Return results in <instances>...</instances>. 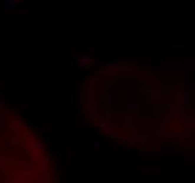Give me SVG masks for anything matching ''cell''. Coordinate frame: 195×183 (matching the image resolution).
<instances>
[{"instance_id": "obj_1", "label": "cell", "mask_w": 195, "mask_h": 183, "mask_svg": "<svg viewBox=\"0 0 195 183\" xmlns=\"http://www.w3.org/2000/svg\"><path fill=\"white\" fill-rule=\"evenodd\" d=\"M21 140H23V144L28 148L30 151H34V152H40V151H44L45 149V144L41 142L37 137L32 134L31 130H27L24 128V132L21 134Z\"/></svg>"}, {"instance_id": "obj_2", "label": "cell", "mask_w": 195, "mask_h": 183, "mask_svg": "<svg viewBox=\"0 0 195 183\" xmlns=\"http://www.w3.org/2000/svg\"><path fill=\"white\" fill-rule=\"evenodd\" d=\"M166 92H171L173 93V99H174V103L178 104V106H184L188 107L189 103H191V95L187 93L183 89H166Z\"/></svg>"}, {"instance_id": "obj_3", "label": "cell", "mask_w": 195, "mask_h": 183, "mask_svg": "<svg viewBox=\"0 0 195 183\" xmlns=\"http://www.w3.org/2000/svg\"><path fill=\"white\" fill-rule=\"evenodd\" d=\"M93 61H94L93 54H76L75 59H73V62L77 66H80V68H89V66H91Z\"/></svg>"}, {"instance_id": "obj_4", "label": "cell", "mask_w": 195, "mask_h": 183, "mask_svg": "<svg viewBox=\"0 0 195 183\" xmlns=\"http://www.w3.org/2000/svg\"><path fill=\"white\" fill-rule=\"evenodd\" d=\"M164 111L168 114V116H171V117H181L183 114L188 111V107H184V106H178L176 103H173V104H166L164 106Z\"/></svg>"}, {"instance_id": "obj_5", "label": "cell", "mask_w": 195, "mask_h": 183, "mask_svg": "<svg viewBox=\"0 0 195 183\" xmlns=\"http://www.w3.org/2000/svg\"><path fill=\"white\" fill-rule=\"evenodd\" d=\"M143 93L149 95L150 100H160L163 93H166V89L161 86H148L143 89Z\"/></svg>"}, {"instance_id": "obj_6", "label": "cell", "mask_w": 195, "mask_h": 183, "mask_svg": "<svg viewBox=\"0 0 195 183\" xmlns=\"http://www.w3.org/2000/svg\"><path fill=\"white\" fill-rule=\"evenodd\" d=\"M3 140L6 142L7 145H10V147H17L18 142H20V138H18V134L16 130H6L3 132Z\"/></svg>"}, {"instance_id": "obj_7", "label": "cell", "mask_w": 195, "mask_h": 183, "mask_svg": "<svg viewBox=\"0 0 195 183\" xmlns=\"http://www.w3.org/2000/svg\"><path fill=\"white\" fill-rule=\"evenodd\" d=\"M97 131L100 132V134H104V135H107V137H111V138H114V140H119V134H118V132H117L112 127H109V125L105 124V123H101V124L98 125Z\"/></svg>"}, {"instance_id": "obj_8", "label": "cell", "mask_w": 195, "mask_h": 183, "mask_svg": "<svg viewBox=\"0 0 195 183\" xmlns=\"http://www.w3.org/2000/svg\"><path fill=\"white\" fill-rule=\"evenodd\" d=\"M35 182L38 183H51L52 182V177H51V173L49 172L44 171V169H38V171L34 172V175H32Z\"/></svg>"}, {"instance_id": "obj_9", "label": "cell", "mask_w": 195, "mask_h": 183, "mask_svg": "<svg viewBox=\"0 0 195 183\" xmlns=\"http://www.w3.org/2000/svg\"><path fill=\"white\" fill-rule=\"evenodd\" d=\"M138 154L140 158H161L164 155V149H140Z\"/></svg>"}, {"instance_id": "obj_10", "label": "cell", "mask_w": 195, "mask_h": 183, "mask_svg": "<svg viewBox=\"0 0 195 183\" xmlns=\"http://www.w3.org/2000/svg\"><path fill=\"white\" fill-rule=\"evenodd\" d=\"M118 72H119V66L117 64V61H112V62H108V64L104 65L101 73L105 75V76H115Z\"/></svg>"}, {"instance_id": "obj_11", "label": "cell", "mask_w": 195, "mask_h": 183, "mask_svg": "<svg viewBox=\"0 0 195 183\" xmlns=\"http://www.w3.org/2000/svg\"><path fill=\"white\" fill-rule=\"evenodd\" d=\"M20 3H21L20 0H3V1H1V7H3L4 10H7V12L16 13Z\"/></svg>"}, {"instance_id": "obj_12", "label": "cell", "mask_w": 195, "mask_h": 183, "mask_svg": "<svg viewBox=\"0 0 195 183\" xmlns=\"http://www.w3.org/2000/svg\"><path fill=\"white\" fill-rule=\"evenodd\" d=\"M93 148H94V151H107V149H108V144L104 141L103 138H100V137H94Z\"/></svg>"}, {"instance_id": "obj_13", "label": "cell", "mask_w": 195, "mask_h": 183, "mask_svg": "<svg viewBox=\"0 0 195 183\" xmlns=\"http://www.w3.org/2000/svg\"><path fill=\"white\" fill-rule=\"evenodd\" d=\"M121 83H135V85H138L139 77L138 76H118L115 85H121Z\"/></svg>"}, {"instance_id": "obj_14", "label": "cell", "mask_w": 195, "mask_h": 183, "mask_svg": "<svg viewBox=\"0 0 195 183\" xmlns=\"http://www.w3.org/2000/svg\"><path fill=\"white\" fill-rule=\"evenodd\" d=\"M34 172H35V168L32 163H25L24 165V171H23V177L25 179V180H28V179H31L32 177V175H34Z\"/></svg>"}, {"instance_id": "obj_15", "label": "cell", "mask_w": 195, "mask_h": 183, "mask_svg": "<svg viewBox=\"0 0 195 183\" xmlns=\"http://www.w3.org/2000/svg\"><path fill=\"white\" fill-rule=\"evenodd\" d=\"M41 169H44V171L49 172V173H53L55 172V163H53V161L52 159H44L41 162Z\"/></svg>"}, {"instance_id": "obj_16", "label": "cell", "mask_w": 195, "mask_h": 183, "mask_svg": "<svg viewBox=\"0 0 195 183\" xmlns=\"http://www.w3.org/2000/svg\"><path fill=\"white\" fill-rule=\"evenodd\" d=\"M10 127L16 131L23 130L24 128V120H21V118H18V117L12 118V120H10Z\"/></svg>"}, {"instance_id": "obj_17", "label": "cell", "mask_w": 195, "mask_h": 183, "mask_svg": "<svg viewBox=\"0 0 195 183\" xmlns=\"http://www.w3.org/2000/svg\"><path fill=\"white\" fill-rule=\"evenodd\" d=\"M124 141H125V144L129 145V147H135V145H139V144H140L138 137H133V135H131V134L124 137Z\"/></svg>"}, {"instance_id": "obj_18", "label": "cell", "mask_w": 195, "mask_h": 183, "mask_svg": "<svg viewBox=\"0 0 195 183\" xmlns=\"http://www.w3.org/2000/svg\"><path fill=\"white\" fill-rule=\"evenodd\" d=\"M125 110H126V113H129V114H136V113L140 111V106H139L138 103H132V101H129Z\"/></svg>"}, {"instance_id": "obj_19", "label": "cell", "mask_w": 195, "mask_h": 183, "mask_svg": "<svg viewBox=\"0 0 195 183\" xmlns=\"http://www.w3.org/2000/svg\"><path fill=\"white\" fill-rule=\"evenodd\" d=\"M180 131H181V134H183L184 140H189V138H191V132H192V128H191V127H181Z\"/></svg>"}, {"instance_id": "obj_20", "label": "cell", "mask_w": 195, "mask_h": 183, "mask_svg": "<svg viewBox=\"0 0 195 183\" xmlns=\"http://www.w3.org/2000/svg\"><path fill=\"white\" fill-rule=\"evenodd\" d=\"M18 14H23V16H25L27 13H28V4H25V3H20L17 7V12Z\"/></svg>"}, {"instance_id": "obj_21", "label": "cell", "mask_w": 195, "mask_h": 183, "mask_svg": "<svg viewBox=\"0 0 195 183\" xmlns=\"http://www.w3.org/2000/svg\"><path fill=\"white\" fill-rule=\"evenodd\" d=\"M163 71H184L183 65H176V66H170V65H163L161 66Z\"/></svg>"}, {"instance_id": "obj_22", "label": "cell", "mask_w": 195, "mask_h": 183, "mask_svg": "<svg viewBox=\"0 0 195 183\" xmlns=\"http://www.w3.org/2000/svg\"><path fill=\"white\" fill-rule=\"evenodd\" d=\"M86 114H87V118H89L90 123H98V117H100V116H97L93 110L91 111H89V113H86Z\"/></svg>"}, {"instance_id": "obj_23", "label": "cell", "mask_w": 195, "mask_h": 183, "mask_svg": "<svg viewBox=\"0 0 195 183\" xmlns=\"http://www.w3.org/2000/svg\"><path fill=\"white\" fill-rule=\"evenodd\" d=\"M35 127V121L32 118H27V120H24V128H27V130H31V128H34Z\"/></svg>"}, {"instance_id": "obj_24", "label": "cell", "mask_w": 195, "mask_h": 183, "mask_svg": "<svg viewBox=\"0 0 195 183\" xmlns=\"http://www.w3.org/2000/svg\"><path fill=\"white\" fill-rule=\"evenodd\" d=\"M91 110H93V111H94V113H96L97 116H100V114H101V111H103V106H101L100 103H96V104H91Z\"/></svg>"}, {"instance_id": "obj_25", "label": "cell", "mask_w": 195, "mask_h": 183, "mask_svg": "<svg viewBox=\"0 0 195 183\" xmlns=\"http://www.w3.org/2000/svg\"><path fill=\"white\" fill-rule=\"evenodd\" d=\"M81 110L84 113L91 111V103H90V101H84V103L81 104Z\"/></svg>"}, {"instance_id": "obj_26", "label": "cell", "mask_w": 195, "mask_h": 183, "mask_svg": "<svg viewBox=\"0 0 195 183\" xmlns=\"http://www.w3.org/2000/svg\"><path fill=\"white\" fill-rule=\"evenodd\" d=\"M107 106L108 107H112L114 106V96H112V93H107Z\"/></svg>"}, {"instance_id": "obj_27", "label": "cell", "mask_w": 195, "mask_h": 183, "mask_svg": "<svg viewBox=\"0 0 195 183\" xmlns=\"http://www.w3.org/2000/svg\"><path fill=\"white\" fill-rule=\"evenodd\" d=\"M139 138V141H140V144H143L145 141H148V140H149V134H143V132H142V134H139V135H136Z\"/></svg>"}, {"instance_id": "obj_28", "label": "cell", "mask_w": 195, "mask_h": 183, "mask_svg": "<svg viewBox=\"0 0 195 183\" xmlns=\"http://www.w3.org/2000/svg\"><path fill=\"white\" fill-rule=\"evenodd\" d=\"M6 95L3 93V92H0V107H3V106H6Z\"/></svg>"}, {"instance_id": "obj_29", "label": "cell", "mask_w": 195, "mask_h": 183, "mask_svg": "<svg viewBox=\"0 0 195 183\" xmlns=\"http://www.w3.org/2000/svg\"><path fill=\"white\" fill-rule=\"evenodd\" d=\"M101 114H104L105 117H109L111 114H112V110H111V107H105V108H103V111H101Z\"/></svg>"}, {"instance_id": "obj_30", "label": "cell", "mask_w": 195, "mask_h": 183, "mask_svg": "<svg viewBox=\"0 0 195 183\" xmlns=\"http://www.w3.org/2000/svg\"><path fill=\"white\" fill-rule=\"evenodd\" d=\"M104 86H105V89H107V90H111V89L115 88V82H112V80H108V82L104 83Z\"/></svg>"}, {"instance_id": "obj_31", "label": "cell", "mask_w": 195, "mask_h": 183, "mask_svg": "<svg viewBox=\"0 0 195 183\" xmlns=\"http://www.w3.org/2000/svg\"><path fill=\"white\" fill-rule=\"evenodd\" d=\"M41 132H42V134H45V135H49V134H51V130H49V127L42 125V127H41Z\"/></svg>"}, {"instance_id": "obj_32", "label": "cell", "mask_w": 195, "mask_h": 183, "mask_svg": "<svg viewBox=\"0 0 195 183\" xmlns=\"http://www.w3.org/2000/svg\"><path fill=\"white\" fill-rule=\"evenodd\" d=\"M171 47L174 48V49H177V48H180V49H181V48H184V42H173Z\"/></svg>"}, {"instance_id": "obj_33", "label": "cell", "mask_w": 195, "mask_h": 183, "mask_svg": "<svg viewBox=\"0 0 195 183\" xmlns=\"http://www.w3.org/2000/svg\"><path fill=\"white\" fill-rule=\"evenodd\" d=\"M75 111H76V117L79 118L80 117V113H81V106L80 104H76L75 106Z\"/></svg>"}, {"instance_id": "obj_34", "label": "cell", "mask_w": 195, "mask_h": 183, "mask_svg": "<svg viewBox=\"0 0 195 183\" xmlns=\"http://www.w3.org/2000/svg\"><path fill=\"white\" fill-rule=\"evenodd\" d=\"M117 64L119 68H128V65H129V64H126V61H117Z\"/></svg>"}, {"instance_id": "obj_35", "label": "cell", "mask_w": 195, "mask_h": 183, "mask_svg": "<svg viewBox=\"0 0 195 183\" xmlns=\"http://www.w3.org/2000/svg\"><path fill=\"white\" fill-rule=\"evenodd\" d=\"M66 180H68V183L73 182V172H72V171L68 172V179H66Z\"/></svg>"}, {"instance_id": "obj_36", "label": "cell", "mask_w": 195, "mask_h": 183, "mask_svg": "<svg viewBox=\"0 0 195 183\" xmlns=\"http://www.w3.org/2000/svg\"><path fill=\"white\" fill-rule=\"evenodd\" d=\"M122 118L125 120L126 123H131V121H132V120H133V117H132V116H125V114H122Z\"/></svg>"}, {"instance_id": "obj_37", "label": "cell", "mask_w": 195, "mask_h": 183, "mask_svg": "<svg viewBox=\"0 0 195 183\" xmlns=\"http://www.w3.org/2000/svg\"><path fill=\"white\" fill-rule=\"evenodd\" d=\"M86 51L89 54H94V51H96V49H94V47H93V45H86Z\"/></svg>"}, {"instance_id": "obj_38", "label": "cell", "mask_w": 195, "mask_h": 183, "mask_svg": "<svg viewBox=\"0 0 195 183\" xmlns=\"http://www.w3.org/2000/svg\"><path fill=\"white\" fill-rule=\"evenodd\" d=\"M24 165H25V163H23V162H20V163H18V168H17V172H18V173H23Z\"/></svg>"}, {"instance_id": "obj_39", "label": "cell", "mask_w": 195, "mask_h": 183, "mask_svg": "<svg viewBox=\"0 0 195 183\" xmlns=\"http://www.w3.org/2000/svg\"><path fill=\"white\" fill-rule=\"evenodd\" d=\"M163 124H164V123H163L161 120H159V121H156V123H155V128H161Z\"/></svg>"}, {"instance_id": "obj_40", "label": "cell", "mask_w": 195, "mask_h": 183, "mask_svg": "<svg viewBox=\"0 0 195 183\" xmlns=\"http://www.w3.org/2000/svg\"><path fill=\"white\" fill-rule=\"evenodd\" d=\"M84 101H90V92L89 90L84 92Z\"/></svg>"}, {"instance_id": "obj_41", "label": "cell", "mask_w": 195, "mask_h": 183, "mask_svg": "<svg viewBox=\"0 0 195 183\" xmlns=\"http://www.w3.org/2000/svg\"><path fill=\"white\" fill-rule=\"evenodd\" d=\"M80 72H76L75 71V77H73V79H75V82H77V80H80Z\"/></svg>"}, {"instance_id": "obj_42", "label": "cell", "mask_w": 195, "mask_h": 183, "mask_svg": "<svg viewBox=\"0 0 195 183\" xmlns=\"http://www.w3.org/2000/svg\"><path fill=\"white\" fill-rule=\"evenodd\" d=\"M115 113H118V114H126V110L125 108H115Z\"/></svg>"}, {"instance_id": "obj_43", "label": "cell", "mask_w": 195, "mask_h": 183, "mask_svg": "<svg viewBox=\"0 0 195 183\" xmlns=\"http://www.w3.org/2000/svg\"><path fill=\"white\" fill-rule=\"evenodd\" d=\"M155 134H156V135H159V137H161V135H163V131H161L160 128H156V130H155Z\"/></svg>"}, {"instance_id": "obj_44", "label": "cell", "mask_w": 195, "mask_h": 183, "mask_svg": "<svg viewBox=\"0 0 195 183\" xmlns=\"http://www.w3.org/2000/svg\"><path fill=\"white\" fill-rule=\"evenodd\" d=\"M70 65H72V71L75 72V71H76V64L73 62V61H72V64H70Z\"/></svg>"}, {"instance_id": "obj_45", "label": "cell", "mask_w": 195, "mask_h": 183, "mask_svg": "<svg viewBox=\"0 0 195 183\" xmlns=\"http://www.w3.org/2000/svg\"><path fill=\"white\" fill-rule=\"evenodd\" d=\"M161 108H163V107H160V106L156 107V110H157V113H159V114H161V113H163V111H161Z\"/></svg>"}, {"instance_id": "obj_46", "label": "cell", "mask_w": 195, "mask_h": 183, "mask_svg": "<svg viewBox=\"0 0 195 183\" xmlns=\"http://www.w3.org/2000/svg\"><path fill=\"white\" fill-rule=\"evenodd\" d=\"M4 176V173H3V172H0V177H3Z\"/></svg>"}, {"instance_id": "obj_47", "label": "cell", "mask_w": 195, "mask_h": 183, "mask_svg": "<svg viewBox=\"0 0 195 183\" xmlns=\"http://www.w3.org/2000/svg\"><path fill=\"white\" fill-rule=\"evenodd\" d=\"M0 113H4V110H1V107H0Z\"/></svg>"}]
</instances>
